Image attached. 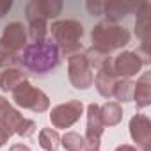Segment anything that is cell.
Returning <instances> with one entry per match:
<instances>
[{
	"instance_id": "1",
	"label": "cell",
	"mask_w": 151,
	"mask_h": 151,
	"mask_svg": "<svg viewBox=\"0 0 151 151\" xmlns=\"http://www.w3.org/2000/svg\"><path fill=\"white\" fill-rule=\"evenodd\" d=\"M18 62L34 75H46L59 66L60 52L52 41L32 43L18 55Z\"/></svg>"
},
{
	"instance_id": "2",
	"label": "cell",
	"mask_w": 151,
	"mask_h": 151,
	"mask_svg": "<svg viewBox=\"0 0 151 151\" xmlns=\"http://www.w3.org/2000/svg\"><path fill=\"white\" fill-rule=\"evenodd\" d=\"M52 37H53V45L59 48V52H62L66 57L80 53L82 50V36H84V25L77 20H60L52 23Z\"/></svg>"
},
{
	"instance_id": "3",
	"label": "cell",
	"mask_w": 151,
	"mask_h": 151,
	"mask_svg": "<svg viewBox=\"0 0 151 151\" xmlns=\"http://www.w3.org/2000/svg\"><path fill=\"white\" fill-rule=\"evenodd\" d=\"M91 39H93V48L110 55V52L119 50L130 43V32L121 25L101 22L93 29Z\"/></svg>"
},
{
	"instance_id": "4",
	"label": "cell",
	"mask_w": 151,
	"mask_h": 151,
	"mask_svg": "<svg viewBox=\"0 0 151 151\" xmlns=\"http://www.w3.org/2000/svg\"><path fill=\"white\" fill-rule=\"evenodd\" d=\"M0 124L23 139L34 135L36 132V123L32 119H25L4 96H0Z\"/></svg>"
},
{
	"instance_id": "5",
	"label": "cell",
	"mask_w": 151,
	"mask_h": 151,
	"mask_svg": "<svg viewBox=\"0 0 151 151\" xmlns=\"http://www.w3.org/2000/svg\"><path fill=\"white\" fill-rule=\"evenodd\" d=\"M13 101L27 110H32L36 114H43L50 109V98L37 87H34L29 80L20 84L13 91Z\"/></svg>"
},
{
	"instance_id": "6",
	"label": "cell",
	"mask_w": 151,
	"mask_h": 151,
	"mask_svg": "<svg viewBox=\"0 0 151 151\" xmlns=\"http://www.w3.org/2000/svg\"><path fill=\"white\" fill-rule=\"evenodd\" d=\"M68 77L75 89H89L94 82V73L84 53L68 57Z\"/></svg>"
},
{
	"instance_id": "7",
	"label": "cell",
	"mask_w": 151,
	"mask_h": 151,
	"mask_svg": "<svg viewBox=\"0 0 151 151\" xmlns=\"http://www.w3.org/2000/svg\"><path fill=\"white\" fill-rule=\"evenodd\" d=\"M84 114V103L80 100H69L66 103H60L52 109L50 112V123L53 128L66 130L73 126Z\"/></svg>"
},
{
	"instance_id": "8",
	"label": "cell",
	"mask_w": 151,
	"mask_h": 151,
	"mask_svg": "<svg viewBox=\"0 0 151 151\" xmlns=\"http://www.w3.org/2000/svg\"><path fill=\"white\" fill-rule=\"evenodd\" d=\"M103 123L100 117V105L91 103L87 107V128H86V147L84 151H100V144H101V135H103Z\"/></svg>"
},
{
	"instance_id": "9",
	"label": "cell",
	"mask_w": 151,
	"mask_h": 151,
	"mask_svg": "<svg viewBox=\"0 0 151 151\" xmlns=\"http://www.w3.org/2000/svg\"><path fill=\"white\" fill-rule=\"evenodd\" d=\"M25 46H27V32H25L23 23L13 22L6 25L2 36H0V48L18 57V53L23 52Z\"/></svg>"
},
{
	"instance_id": "10",
	"label": "cell",
	"mask_w": 151,
	"mask_h": 151,
	"mask_svg": "<svg viewBox=\"0 0 151 151\" xmlns=\"http://www.w3.org/2000/svg\"><path fill=\"white\" fill-rule=\"evenodd\" d=\"M130 135L137 142L139 151H149L151 146V121L144 114H135L130 119Z\"/></svg>"
},
{
	"instance_id": "11",
	"label": "cell",
	"mask_w": 151,
	"mask_h": 151,
	"mask_svg": "<svg viewBox=\"0 0 151 151\" xmlns=\"http://www.w3.org/2000/svg\"><path fill=\"white\" fill-rule=\"evenodd\" d=\"M112 68L117 75V78H132L140 71L142 68V60L139 59V55L135 52H121L114 60H112Z\"/></svg>"
},
{
	"instance_id": "12",
	"label": "cell",
	"mask_w": 151,
	"mask_h": 151,
	"mask_svg": "<svg viewBox=\"0 0 151 151\" xmlns=\"http://www.w3.org/2000/svg\"><path fill=\"white\" fill-rule=\"evenodd\" d=\"M135 34L142 41V52H147L149 37H151V4L144 2L137 7V20H135Z\"/></svg>"
},
{
	"instance_id": "13",
	"label": "cell",
	"mask_w": 151,
	"mask_h": 151,
	"mask_svg": "<svg viewBox=\"0 0 151 151\" xmlns=\"http://www.w3.org/2000/svg\"><path fill=\"white\" fill-rule=\"evenodd\" d=\"M117 80H119V78H117V75H116V71H114V68H112V59H110L109 62H105V64L98 69L96 78H94V86H96L98 93H100L103 98H112L114 87H116Z\"/></svg>"
},
{
	"instance_id": "14",
	"label": "cell",
	"mask_w": 151,
	"mask_h": 151,
	"mask_svg": "<svg viewBox=\"0 0 151 151\" xmlns=\"http://www.w3.org/2000/svg\"><path fill=\"white\" fill-rule=\"evenodd\" d=\"M133 101H135L137 109H146L151 105V75L149 73H144L135 82Z\"/></svg>"
},
{
	"instance_id": "15",
	"label": "cell",
	"mask_w": 151,
	"mask_h": 151,
	"mask_svg": "<svg viewBox=\"0 0 151 151\" xmlns=\"http://www.w3.org/2000/svg\"><path fill=\"white\" fill-rule=\"evenodd\" d=\"M27 80V73L18 68H6L0 75V89L6 93H13L20 84Z\"/></svg>"
},
{
	"instance_id": "16",
	"label": "cell",
	"mask_w": 151,
	"mask_h": 151,
	"mask_svg": "<svg viewBox=\"0 0 151 151\" xmlns=\"http://www.w3.org/2000/svg\"><path fill=\"white\" fill-rule=\"evenodd\" d=\"M100 117L103 126H116L123 119V109L117 101H107L103 107H100Z\"/></svg>"
},
{
	"instance_id": "17",
	"label": "cell",
	"mask_w": 151,
	"mask_h": 151,
	"mask_svg": "<svg viewBox=\"0 0 151 151\" xmlns=\"http://www.w3.org/2000/svg\"><path fill=\"white\" fill-rule=\"evenodd\" d=\"M139 4H103V11H105V16H107V22L114 23L121 18H124L128 13L132 11H137Z\"/></svg>"
},
{
	"instance_id": "18",
	"label": "cell",
	"mask_w": 151,
	"mask_h": 151,
	"mask_svg": "<svg viewBox=\"0 0 151 151\" xmlns=\"http://www.w3.org/2000/svg\"><path fill=\"white\" fill-rule=\"evenodd\" d=\"M133 87H135V82H132L128 78H119L117 84H116V87H114L112 98H116L117 103L132 101L133 100Z\"/></svg>"
},
{
	"instance_id": "19",
	"label": "cell",
	"mask_w": 151,
	"mask_h": 151,
	"mask_svg": "<svg viewBox=\"0 0 151 151\" xmlns=\"http://www.w3.org/2000/svg\"><path fill=\"white\" fill-rule=\"evenodd\" d=\"M36 6H37L39 14L45 20L55 18L62 11V2H60V0H36Z\"/></svg>"
},
{
	"instance_id": "20",
	"label": "cell",
	"mask_w": 151,
	"mask_h": 151,
	"mask_svg": "<svg viewBox=\"0 0 151 151\" xmlns=\"http://www.w3.org/2000/svg\"><path fill=\"white\" fill-rule=\"evenodd\" d=\"M60 144V137L57 133V130H52V128H43L39 132V146L45 149V151H57Z\"/></svg>"
},
{
	"instance_id": "21",
	"label": "cell",
	"mask_w": 151,
	"mask_h": 151,
	"mask_svg": "<svg viewBox=\"0 0 151 151\" xmlns=\"http://www.w3.org/2000/svg\"><path fill=\"white\" fill-rule=\"evenodd\" d=\"M60 144L66 147V151H84L86 147L84 137L77 132H66L60 137Z\"/></svg>"
},
{
	"instance_id": "22",
	"label": "cell",
	"mask_w": 151,
	"mask_h": 151,
	"mask_svg": "<svg viewBox=\"0 0 151 151\" xmlns=\"http://www.w3.org/2000/svg\"><path fill=\"white\" fill-rule=\"evenodd\" d=\"M46 32H48V25H46V20H34V22H29V34H30V39L34 43H43L46 41Z\"/></svg>"
},
{
	"instance_id": "23",
	"label": "cell",
	"mask_w": 151,
	"mask_h": 151,
	"mask_svg": "<svg viewBox=\"0 0 151 151\" xmlns=\"http://www.w3.org/2000/svg\"><path fill=\"white\" fill-rule=\"evenodd\" d=\"M86 59H87V62H89V66L93 68V69H100L105 62H109L112 57L109 55V53H103V52H100V50H96V48H89L86 53Z\"/></svg>"
},
{
	"instance_id": "24",
	"label": "cell",
	"mask_w": 151,
	"mask_h": 151,
	"mask_svg": "<svg viewBox=\"0 0 151 151\" xmlns=\"http://www.w3.org/2000/svg\"><path fill=\"white\" fill-rule=\"evenodd\" d=\"M18 62V57L0 48V68H13V64Z\"/></svg>"
},
{
	"instance_id": "25",
	"label": "cell",
	"mask_w": 151,
	"mask_h": 151,
	"mask_svg": "<svg viewBox=\"0 0 151 151\" xmlns=\"http://www.w3.org/2000/svg\"><path fill=\"white\" fill-rule=\"evenodd\" d=\"M86 6H87L89 13H91L93 16H100L101 11H103V4H101V2H87Z\"/></svg>"
},
{
	"instance_id": "26",
	"label": "cell",
	"mask_w": 151,
	"mask_h": 151,
	"mask_svg": "<svg viewBox=\"0 0 151 151\" xmlns=\"http://www.w3.org/2000/svg\"><path fill=\"white\" fill-rule=\"evenodd\" d=\"M11 135H13V133H11L9 130H6L2 124H0V147H2V146H4L9 139H11Z\"/></svg>"
},
{
	"instance_id": "27",
	"label": "cell",
	"mask_w": 151,
	"mask_h": 151,
	"mask_svg": "<svg viewBox=\"0 0 151 151\" xmlns=\"http://www.w3.org/2000/svg\"><path fill=\"white\" fill-rule=\"evenodd\" d=\"M11 7H13V2H11V0H4V2H0V18L6 16L7 11H11Z\"/></svg>"
},
{
	"instance_id": "28",
	"label": "cell",
	"mask_w": 151,
	"mask_h": 151,
	"mask_svg": "<svg viewBox=\"0 0 151 151\" xmlns=\"http://www.w3.org/2000/svg\"><path fill=\"white\" fill-rule=\"evenodd\" d=\"M9 151H30V147L27 144H13L9 147Z\"/></svg>"
},
{
	"instance_id": "29",
	"label": "cell",
	"mask_w": 151,
	"mask_h": 151,
	"mask_svg": "<svg viewBox=\"0 0 151 151\" xmlns=\"http://www.w3.org/2000/svg\"><path fill=\"white\" fill-rule=\"evenodd\" d=\"M114 151H139L135 146H132V144H121V146H117Z\"/></svg>"
}]
</instances>
